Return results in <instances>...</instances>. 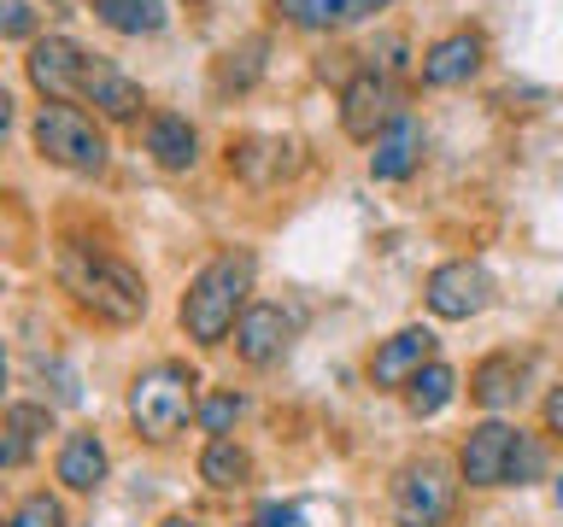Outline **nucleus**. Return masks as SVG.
<instances>
[{"label":"nucleus","instance_id":"5701e85b","mask_svg":"<svg viewBox=\"0 0 563 527\" xmlns=\"http://www.w3.org/2000/svg\"><path fill=\"white\" fill-rule=\"evenodd\" d=\"M7 527H70V522H65V504L53 498V492H24V498L12 504Z\"/></svg>","mask_w":563,"mask_h":527},{"label":"nucleus","instance_id":"f8f14e48","mask_svg":"<svg viewBox=\"0 0 563 527\" xmlns=\"http://www.w3.org/2000/svg\"><path fill=\"white\" fill-rule=\"evenodd\" d=\"M282 24L294 30H317V35H334V30H352V24H369L376 12H387L394 0H271Z\"/></svg>","mask_w":563,"mask_h":527},{"label":"nucleus","instance_id":"393cba45","mask_svg":"<svg viewBox=\"0 0 563 527\" xmlns=\"http://www.w3.org/2000/svg\"><path fill=\"white\" fill-rule=\"evenodd\" d=\"M540 469H545V446H540L534 434H522L517 439V457H510V486H528Z\"/></svg>","mask_w":563,"mask_h":527},{"label":"nucleus","instance_id":"7ed1b4c3","mask_svg":"<svg viewBox=\"0 0 563 527\" xmlns=\"http://www.w3.org/2000/svg\"><path fill=\"white\" fill-rule=\"evenodd\" d=\"M130 422L147 446H170L188 422H200V381L183 363H158L130 381Z\"/></svg>","mask_w":563,"mask_h":527},{"label":"nucleus","instance_id":"1a4fd4ad","mask_svg":"<svg viewBox=\"0 0 563 527\" xmlns=\"http://www.w3.org/2000/svg\"><path fill=\"white\" fill-rule=\"evenodd\" d=\"M399 117V105H394V82H387V70H376V65H364L358 77H346V88H341V130L352 135V141H376L387 123Z\"/></svg>","mask_w":563,"mask_h":527},{"label":"nucleus","instance_id":"423d86ee","mask_svg":"<svg viewBox=\"0 0 563 527\" xmlns=\"http://www.w3.org/2000/svg\"><path fill=\"white\" fill-rule=\"evenodd\" d=\"M88 59H95V53L82 42H70V35H35L24 77H30L35 94H42V105H77L82 82H88Z\"/></svg>","mask_w":563,"mask_h":527},{"label":"nucleus","instance_id":"f3484780","mask_svg":"<svg viewBox=\"0 0 563 527\" xmlns=\"http://www.w3.org/2000/svg\"><path fill=\"white\" fill-rule=\"evenodd\" d=\"M141 141H147V158L165 176H183V170L200 165V135H194V123L183 112H153Z\"/></svg>","mask_w":563,"mask_h":527},{"label":"nucleus","instance_id":"dca6fc26","mask_svg":"<svg viewBox=\"0 0 563 527\" xmlns=\"http://www.w3.org/2000/svg\"><path fill=\"white\" fill-rule=\"evenodd\" d=\"M106 469H112V457H106L100 434H88V428L65 434L59 457H53V474H59V486H65V492H77V498H88V492H100V486H106Z\"/></svg>","mask_w":563,"mask_h":527},{"label":"nucleus","instance_id":"9d476101","mask_svg":"<svg viewBox=\"0 0 563 527\" xmlns=\"http://www.w3.org/2000/svg\"><path fill=\"white\" fill-rule=\"evenodd\" d=\"M434 363V328H399L394 340H382L376 351H369V386H382V393H405L422 369Z\"/></svg>","mask_w":563,"mask_h":527},{"label":"nucleus","instance_id":"39448f33","mask_svg":"<svg viewBox=\"0 0 563 527\" xmlns=\"http://www.w3.org/2000/svg\"><path fill=\"white\" fill-rule=\"evenodd\" d=\"M452 504H457V481L440 457H417V463L399 469V481H394L399 527H440V522H452Z\"/></svg>","mask_w":563,"mask_h":527},{"label":"nucleus","instance_id":"c85d7f7f","mask_svg":"<svg viewBox=\"0 0 563 527\" xmlns=\"http://www.w3.org/2000/svg\"><path fill=\"white\" fill-rule=\"evenodd\" d=\"M158 527H200V522H194V516H165Z\"/></svg>","mask_w":563,"mask_h":527},{"label":"nucleus","instance_id":"a878e982","mask_svg":"<svg viewBox=\"0 0 563 527\" xmlns=\"http://www.w3.org/2000/svg\"><path fill=\"white\" fill-rule=\"evenodd\" d=\"M258 527H311V522H306V509H294V504H264Z\"/></svg>","mask_w":563,"mask_h":527},{"label":"nucleus","instance_id":"ddd939ff","mask_svg":"<svg viewBox=\"0 0 563 527\" xmlns=\"http://www.w3.org/2000/svg\"><path fill=\"white\" fill-rule=\"evenodd\" d=\"M82 100H95V112L106 123H135L141 105H147V94H141V82L130 77V70H118L112 59H88V82H82Z\"/></svg>","mask_w":563,"mask_h":527},{"label":"nucleus","instance_id":"0eeeda50","mask_svg":"<svg viewBox=\"0 0 563 527\" xmlns=\"http://www.w3.org/2000/svg\"><path fill=\"white\" fill-rule=\"evenodd\" d=\"M517 439L522 428H510L505 416H487L475 422L457 446V481L475 486V492H493V486H510V457H517Z\"/></svg>","mask_w":563,"mask_h":527},{"label":"nucleus","instance_id":"b1692460","mask_svg":"<svg viewBox=\"0 0 563 527\" xmlns=\"http://www.w3.org/2000/svg\"><path fill=\"white\" fill-rule=\"evenodd\" d=\"M241 411H246V399H241V393H211V399L200 404V428H206L211 439H223V434H229V422H241Z\"/></svg>","mask_w":563,"mask_h":527},{"label":"nucleus","instance_id":"f03ea898","mask_svg":"<svg viewBox=\"0 0 563 527\" xmlns=\"http://www.w3.org/2000/svg\"><path fill=\"white\" fill-rule=\"evenodd\" d=\"M253 281H258V258L253 253H218L211 264H200V276L188 281V293H183V334L200 351L211 346H223L229 334H235V323L246 316V293H253Z\"/></svg>","mask_w":563,"mask_h":527},{"label":"nucleus","instance_id":"aec40b11","mask_svg":"<svg viewBox=\"0 0 563 527\" xmlns=\"http://www.w3.org/2000/svg\"><path fill=\"white\" fill-rule=\"evenodd\" d=\"M200 481L211 492H241L246 481H253V457H246V446H235V439H206L200 451Z\"/></svg>","mask_w":563,"mask_h":527},{"label":"nucleus","instance_id":"c756f323","mask_svg":"<svg viewBox=\"0 0 563 527\" xmlns=\"http://www.w3.org/2000/svg\"><path fill=\"white\" fill-rule=\"evenodd\" d=\"M552 498H558V509H563V469L552 474Z\"/></svg>","mask_w":563,"mask_h":527},{"label":"nucleus","instance_id":"9b49d317","mask_svg":"<svg viewBox=\"0 0 563 527\" xmlns=\"http://www.w3.org/2000/svg\"><path fill=\"white\" fill-rule=\"evenodd\" d=\"M487 59V35L482 30H452L422 53V88H464Z\"/></svg>","mask_w":563,"mask_h":527},{"label":"nucleus","instance_id":"6ab92c4d","mask_svg":"<svg viewBox=\"0 0 563 527\" xmlns=\"http://www.w3.org/2000/svg\"><path fill=\"white\" fill-rule=\"evenodd\" d=\"M47 434H53V411H47V404H30V399L7 404V439H0V463H7V469H24L30 451L42 446Z\"/></svg>","mask_w":563,"mask_h":527},{"label":"nucleus","instance_id":"cd10ccee","mask_svg":"<svg viewBox=\"0 0 563 527\" xmlns=\"http://www.w3.org/2000/svg\"><path fill=\"white\" fill-rule=\"evenodd\" d=\"M30 24H35V18H30V7H24V0H12V7H7V35H12V42H24V35H30Z\"/></svg>","mask_w":563,"mask_h":527},{"label":"nucleus","instance_id":"6e6552de","mask_svg":"<svg viewBox=\"0 0 563 527\" xmlns=\"http://www.w3.org/2000/svg\"><path fill=\"white\" fill-rule=\"evenodd\" d=\"M422 299H429V311L440 323H470V316H482L493 305V276H487V264H475V258L434 264Z\"/></svg>","mask_w":563,"mask_h":527},{"label":"nucleus","instance_id":"412c9836","mask_svg":"<svg viewBox=\"0 0 563 527\" xmlns=\"http://www.w3.org/2000/svg\"><path fill=\"white\" fill-rule=\"evenodd\" d=\"M88 7H95V18L118 35H158L170 24L165 0H88Z\"/></svg>","mask_w":563,"mask_h":527},{"label":"nucleus","instance_id":"4be33fe9","mask_svg":"<svg viewBox=\"0 0 563 527\" xmlns=\"http://www.w3.org/2000/svg\"><path fill=\"white\" fill-rule=\"evenodd\" d=\"M452 393H457V369L429 363L411 386H405V411H411V416H440L452 404Z\"/></svg>","mask_w":563,"mask_h":527},{"label":"nucleus","instance_id":"bb28decb","mask_svg":"<svg viewBox=\"0 0 563 527\" xmlns=\"http://www.w3.org/2000/svg\"><path fill=\"white\" fill-rule=\"evenodd\" d=\"M540 422H545V434H558L563 439V381L545 393V404H540Z\"/></svg>","mask_w":563,"mask_h":527},{"label":"nucleus","instance_id":"20e7f679","mask_svg":"<svg viewBox=\"0 0 563 527\" xmlns=\"http://www.w3.org/2000/svg\"><path fill=\"white\" fill-rule=\"evenodd\" d=\"M30 141H35V153H42L47 165H59L70 176H100L106 158H112L100 123L88 112H77V105H42L35 123H30Z\"/></svg>","mask_w":563,"mask_h":527},{"label":"nucleus","instance_id":"4468645a","mask_svg":"<svg viewBox=\"0 0 563 527\" xmlns=\"http://www.w3.org/2000/svg\"><path fill=\"white\" fill-rule=\"evenodd\" d=\"M522 381H528V358H517V351H487V358L470 369V399L499 416V411H510V404L528 393Z\"/></svg>","mask_w":563,"mask_h":527},{"label":"nucleus","instance_id":"2eb2a0df","mask_svg":"<svg viewBox=\"0 0 563 527\" xmlns=\"http://www.w3.org/2000/svg\"><path fill=\"white\" fill-rule=\"evenodd\" d=\"M288 334H294V323H288V311H282V305H246V316L235 323L241 363H253V369L276 363L282 351H288Z\"/></svg>","mask_w":563,"mask_h":527},{"label":"nucleus","instance_id":"f257e3e1","mask_svg":"<svg viewBox=\"0 0 563 527\" xmlns=\"http://www.w3.org/2000/svg\"><path fill=\"white\" fill-rule=\"evenodd\" d=\"M53 276H59V288L77 299L95 323L130 328L147 316V281H141V270H130V264L112 258V253H100V246H65L59 264H53Z\"/></svg>","mask_w":563,"mask_h":527},{"label":"nucleus","instance_id":"a211bd4d","mask_svg":"<svg viewBox=\"0 0 563 527\" xmlns=\"http://www.w3.org/2000/svg\"><path fill=\"white\" fill-rule=\"evenodd\" d=\"M417 158H422V130H417L411 112H399L376 141H369V176H376V182H405V176L417 170Z\"/></svg>","mask_w":563,"mask_h":527}]
</instances>
